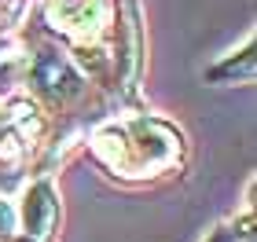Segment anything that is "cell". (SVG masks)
Instances as JSON below:
<instances>
[{
	"mask_svg": "<svg viewBox=\"0 0 257 242\" xmlns=\"http://www.w3.org/2000/svg\"><path fill=\"white\" fill-rule=\"evenodd\" d=\"M37 85H41L44 92H52V96H66V92L77 88V77H74V70H70L66 63H59V59H41V63H37Z\"/></svg>",
	"mask_w": 257,
	"mask_h": 242,
	"instance_id": "7a4b0ae2",
	"label": "cell"
},
{
	"mask_svg": "<svg viewBox=\"0 0 257 242\" xmlns=\"http://www.w3.org/2000/svg\"><path fill=\"white\" fill-rule=\"evenodd\" d=\"M55 216H59V205H55V194L48 183H37V187L26 191V205H22V224H26V238H44L52 231Z\"/></svg>",
	"mask_w": 257,
	"mask_h": 242,
	"instance_id": "6da1fadb",
	"label": "cell"
},
{
	"mask_svg": "<svg viewBox=\"0 0 257 242\" xmlns=\"http://www.w3.org/2000/svg\"><path fill=\"white\" fill-rule=\"evenodd\" d=\"M213 242H231V238H228V235H217V238H213Z\"/></svg>",
	"mask_w": 257,
	"mask_h": 242,
	"instance_id": "3957f363",
	"label": "cell"
}]
</instances>
